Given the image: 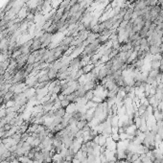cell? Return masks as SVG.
Returning a JSON list of instances; mask_svg holds the SVG:
<instances>
[{
    "label": "cell",
    "instance_id": "cell-1",
    "mask_svg": "<svg viewBox=\"0 0 163 163\" xmlns=\"http://www.w3.org/2000/svg\"><path fill=\"white\" fill-rule=\"evenodd\" d=\"M160 10H161V9H160V6H159L158 4L150 9V11H149V19H150L152 22H154V21L156 19V17L158 16V14H159V12H160Z\"/></svg>",
    "mask_w": 163,
    "mask_h": 163
},
{
    "label": "cell",
    "instance_id": "cell-2",
    "mask_svg": "<svg viewBox=\"0 0 163 163\" xmlns=\"http://www.w3.org/2000/svg\"><path fill=\"white\" fill-rule=\"evenodd\" d=\"M133 15V7H128V9H127L124 16H123V20L129 22L130 20H132Z\"/></svg>",
    "mask_w": 163,
    "mask_h": 163
},
{
    "label": "cell",
    "instance_id": "cell-3",
    "mask_svg": "<svg viewBox=\"0 0 163 163\" xmlns=\"http://www.w3.org/2000/svg\"><path fill=\"white\" fill-rule=\"evenodd\" d=\"M52 110H53V112H54L55 117H63V116L66 114V109H64V108L52 109Z\"/></svg>",
    "mask_w": 163,
    "mask_h": 163
},
{
    "label": "cell",
    "instance_id": "cell-4",
    "mask_svg": "<svg viewBox=\"0 0 163 163\" xmlns=\"http://www.w3.org/2000/svg\"><path fill=\"white\" fill-rule=\"evenodd\" d=\"M88 124H89V122L86 119H82V120L78 121L76 123V126H77V128H78L79 131H82L86 126H88Z\"/></svg>",
    "mask_w": 163,
    "mask_h": 163
},
{
    "label": "cell",
    "instance_id": "cell-5",
    "mask_svg": "<svg viewBox=\"0 0 163 163\" xmlns=\"http://www.w3.org/2000/svg\"><path fill=\"white\" fill-rule=\"evenodd\" d=\"M63 160H64V159H63V157L61 156V155H60V154H55L54 156H52V162L61 163Z\"/></svg>",
    "mask_w": 163,
    "mask_h": 163
},
{
    "label": "cell",
    "instance_id": "cell-6",
    "mask_svg": "<svg viewBox=\"0 0 163 163\" xmlns=\"http://www.w3.org/2000/svg\"><path fill=\"white\" fill-rule=\"evenodd\" d=\"M38 124H37V123H32L31 125H29V127H28V133H36L37 132V128H38Z\"/></svg>",
    "mask_w": 163,
    "mask_h": 163
},
{
    "label": "cell",
    "instance_id": "cell-7",
    "mask_svg": "<svg viewBox=\"0 0 163 163\" xmlns=\"http://www.w3.org/2000/svg\"><path fill=\"white\" fill-rule=\"evenodd\" d=\"M71 103L68 101V100H66L65 98H63L62 100H60V105H61V108H64V109H66L69 105H70Z\"/></svg>",
    "mask_w": 163,
    "mask_h": 163
},
{
    "label": "cell",
    "instance_id": "cell-8",
    "mask_svg": "<svg viewBox=\"0 0 163 163\" xmlns=\"http://www.w3.org/2000/svg\"><path fill=\"white\" fill-rule=\"evenodd\" d=\"M12 128H13V126H12L10 123H7V124H5V125L2 127V130H3V132H8V131H10Z\"/></svg>",
    "mask_w": 163,
    "mask_h": 163
},
{
    "label": "cell",
    "instance_id": "cell-9",
    "mask_svg": "<svg viewBox=\"0 0 163 163\" xmlns=\"http://www.w3.org/2000/svg\"><path fill=\"white\" fill-rule=\"evenodd\" d=\"M29 136H30V133H29L28 132L24 133H22V134H21V141L26 142V141H27V139L29 138Z\"/></svg>",
    "mask_w": 163,
    "mask_h": 163
},
{
    "label": "cell",
    "instance_id": "cell-10",
    "mask_svg": "<svg viewBox=\"0 0 163 163\" xmlns=\"http://www.w3.org/2000/svg\"><path fill=\"white\" fill-rule=\"evenodd\" d=\"M159 71L163 73V59H160V65H159Z\"/></svg>",
    "mask_w": 163,
    "mask_h": 163
},
{
    "label": "cell",
    "instance_id": "cell-11",
    "mask_svg": "<svg viewBox=\"0 0 163 163\" xmlns=\"http://www.w3.org/2000/svg\"><path fill=\"white\" fill-rule=\"evenodd\" d=\"M11 163H21L18 159H15V160H14V161H12Z\"/></svg>",
    "mask_w": 163,
    "mask_h": 163
},
{
    "label": "cell",
    "instance_id": "cell-12",
    "mask_svg": "<svg viewBox=\"0 0 163 163\" xmlns=\"http://www.w3.org/2000/svg\"><path fill=\"white\" fill-rule=\"evenodd\" d=\"M159 6H160V9H161V10H163V1L161 2V3H160V4H159Z\"/></svg>",
    "mask_w": 163,
    "mask_h": 163
}]
</instances>
